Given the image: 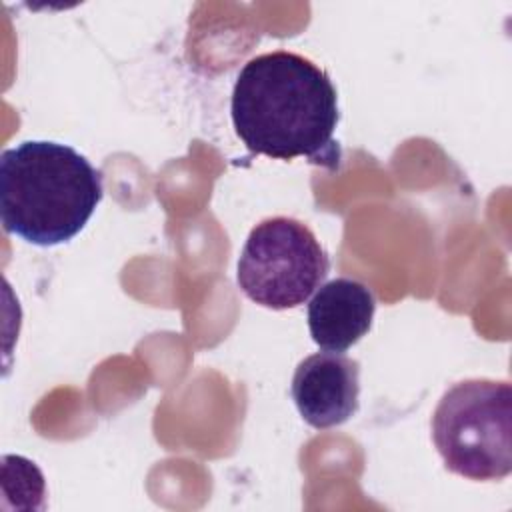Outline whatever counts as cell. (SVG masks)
Returning a JSON list of instances; mask_svg holds the SVG:
<instances>
[{"label": "cell", "instance_id": "5b68a950", "mask_svg": "<svg viewBox=\"0 0 512 512\" xmlns=\"http://www.w3.org/2000/svg\"><path fill=\"white\" fill-rule=\"evenodd\" d=\"M290 392L312 428L340 426L358 410L360 364L342 352L312 354L296 366Z\"/></svg>", "mask_w": 512, "mask_h": 512}, {"label": "cell", "instance_id": "277c9868", "mask_svg": "<svg viewBox=\"0 0 512 512\" xmlns=\"http://www.w3.org/2000/svg\"><path fill=\"white\" fill-rule=\"evenodd\" d=\"M330 258L314 232L288 216L256 224L238 258L236 280L256 304L286 310L304 304L324 282Z\"/></svg>", "mask_w": 512, "mask_h": 512}, {"label": "cell", "instance_id": "8992f818", "mask_svg": "<svg viewBox=\"0 0 512 512\" xmlns=\"http://www.w3.org/2000/svg\"><path fill=\"white\" fill-rule=\"evenodd\" d=\"M374 292L360 280L338 276L322 284L308 304V330L326 352H344L372 326Z\"/></svg>", "mask_w": 512, "mask_h": 512}, {"label": "cell", "instance_id": "6da1fadb", "mask_svg": "<svg viewBox=\"0 0 512 512\" xmlns=\"http://www.w3.org/2000/svg\"><path fill=\"white\" fill-rule=\"evenodd\" d=\"M230 112L250 152L276 160L306 158L330 172L340 168L342 152L334 140L338 94L312 60L288 50L254 56L236 76Z\"/></svg>", "mask_w": 512, "mask_h": 512}, {"label": "cell", "instance_id": "7a4b0ae2", "mask_svg": "<svg viewBox=\"0 0 512 512\" xmlns=\"http://www.w3.org/2000/svg\"><path fill=\"white\" fill-rule=\"evenodd\" d=\"M102 172L72 146L26 140L0 156L6 232L36 246L72 240L102 200Z\"/></svg>", "mask_w": 512, "mask_h": 512}, {"label": "cell", "instance_id": "3957f363", "mask_svg": "<svg viewBox=\"0 0 512 512\" xmlns=\"http://www.w3.org/2000/svg\"><path fill=\"white\" fill-rule=\"evenodd\" d=\"M432 440L444 466L470 480L512 472V388L470 378L448 388L432 414Z\"/></svg>", "mask_w": 512, "mask_h": 512}]
</instances>
